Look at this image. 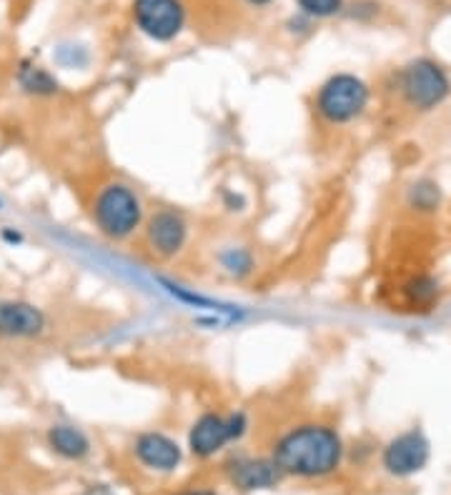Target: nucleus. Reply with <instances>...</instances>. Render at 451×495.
<instances>
[{
    "instance_id": "15",
    "label": "nucleus",
    "mask_w": 451,
    "mask_h": 495,
    "mask_svg": "<svg viewBox=\"0 0 451 495\" xmlns=\"http://www.w3.org/2000/svg\"><path fill=\"white\" fill-rule=\"evenodd\" d=\"M20 82H23L26 90L38 93V96H48V93H56L58 90V82L41 68H23Z\"/></svg>"
},
{
    "instance_id": "18",
    "label": "nucleus",
    "mask_w": 451,
    "mask_h": 495,
    "mask_svg": "<svg viewBox=\"0 0 451 495\" xmlns=\"http://www.w3.org/2000/svg\"><path fill=\"white\" fill-rule=\"evenodd\" d=\"M88 495H113L106 485H93L91 491H88Z\"/></svg>"
},
{
    "instance_id": "8",
    "label": "nucleus",
    "mask_w": 451,
    "mask_h": 495,
    "mask_svg": "<svg viewBox=\"0 0 451 495\" xmlns=\"http://www.w3.org/2000/svg\"><path fill=\"white\" fill-rule=\"evenodd\" d=\"M431 455V445L422 430H407L386 443L381 453V466L394 478H409L426 468Z\"/></svg>"
},
{
    "instance_id": "14",
    "label": "nucleus",
    "mask_w": 451,
    "mask_h": 495,
    "mask_svg": "<svg viewBox=\"0 0 451 495\" xmlns=\"http://www.w3.org/2000/svg\"><path fill=\"white\" fill-rule=\"evenodd\" d=\"M409 203L416 208V210H426V213L437 210L439 208V185L437 183H431V180H419L416 185H411Z\"/></svg>"
},
{
    "instance_id": "6",
    "label": "nucleus",
    "mask_w": 451,
    "mask_h": 495,
    "mask_svg": "<svg viewBox=\"0 0 451 495\" xmlns=\"http://www.w3.org/2000/svg\"><path fill=\"white\" fill-rule=\"evenodd\" d=\"M133 20L146 38L170 43L186 26V8L181 0H133Z\"/></svg>"
},
{
    "instance_id": "17",
    "label": "nucleus",
    "mask_w": 451,
    "mask_h": 495,
    "mask_svg": "<svg viewBox=\"0 0 451 495\" xmlns=\"http://www.w3.org/2000/svg\"><path fill=\"white\" fill-rule=\"evenodd\" d=\"M409 293L414 295V301L422 302V305H429V302L437 298V283L431 278H416L411 283Z\"/></svg>"
},
{
    "instance_id": "7",
    "label": "nucleus",
    "mask_w": 451,
    "mask_h": 495,
    "mask_svg": "<svg viewBox=\"0 0 451 495\" xmlns=\"http://www.w3.org/2000/svg\"><path fill=\"white\" fill-rule=\"evenodd\" d=\"M188 220L173 208H158L146 220V243L155 258L170 261L184 253L188 243Z\"/></svg>"
},
{
    "instance_id": "1",
    "label": "nucleus",
    "mask_w": 451,
    "mask_h": 495,
    "mask_svg": "<svg viewBox=\"0 0 451 495\" xmlns=\"http://www.w3.org/2000/svg\"><path fill=\"white\" fill-rule=\"evenodd\" d=\"M276 466L297 478L331 475L344 460V440L331 426L304 423L286 430L273 445Z\"/></svg>"
},
{
    "instance_id": "2",
    "label": "nucleus",
    "mask_w": 451,
    "mask_h": 495,
    "mask_svg": "<svg viewBox=\"0 0 451 495\" xmlns=\"http://www.w3.org/2000/svg\"><path fill=\"white\" fill-rule=\"evenodd\" d=\"M146 210L138 192L126 183H106L93 198V223L108 240H128L143 225Z\"/></svg>"
},
{
    "instance_id": "3",
    "label": "nucleus",
    "mask_w": 451,
    "mask_h": 495,
    "mask_svg": "<svg viewBox=\"0 0 451 495\" xmlns=\"http://www.w3.org/2000/svg\"><path fill=\"white\" fill-rule=\"evenodd\" d=\"M368 100H371V90L359 75L336 73L321 82L313 98V106L326 125H349L367 113Z\"/></svg>"
},
{
    "instance_id": "19",
    "label": "nucleus",
    "mask_w": 451,
    "mask_h": 495,
    "mask_svg": "<svg viewBox=\"0 0 451 495\" xmlns=\"http://www.w3.org/2000/svg\"><path fill=\"white\" fill-rule=\"evenodd\" d=\"M246 3H249V5H256V8H264L271 0H246Z\"/></svg>"
},
{
    "instance_id": "4",
    "label": "nucleus",
    "mask_w": 451,
    "mask_h": 495,
    "mask_svg": "<svg viewBox=\"0 0 451 495\" xmlns=\"http://www.w3.org/2000/svg\"><path fill=\"white\" fill-rule=\"evenodd\" d=\"M399 93L409 108L429 113L451 96V81L437 60L414 58L399 73Z\"/></svg>"
},
{
    "instance_id": "20",
    "label": "nucleus",
    "mask_w": 451,
    "mask_h": 495,
    "mask_svg": "<svg viewBox=\"0 0 451 495\" xmlns=\"http://www.w3.org/2000/svg\"><path fill=\"white\" fill-rule=\"evenodd\" d=\"M178 495H216L213 491H186V493H178Z\"/></svg>"
},
{
    "instance_id": "5",
    "label": "nucleus",
    "mask_w": 451,
    "mask_h": 495,
    "mask_svg": "<svg viewBox=\"0 0 451 495\" xmlns=\"http://www.w3.org/2000/svg\"><path fill=\"white\" fill-rule=\"evenodd\" d=\"M249 430L246 412H203L188 430V451L196 458H211L224 451L228 443L243 438Z\"/></svg>"
},
{
    "instance_id": "9",
    "label": "nucleus",
    "mask_w": 451,
    "mask_h": 495,
    "mask_svg": "<svg viewBox=\"0 0 451 495\" xmlns=\"http://www.w3.org/2000/svg\"><path fill=\"white\" fill-rule=\"evenodd\" d=\"M45 330V316L41 308L26 301H0V338L26 341L38 338Z\"/></svg>"
},
{
    "instance_id": "13",
    "label": "nucleus",
    "mask_w": 451,
    "mask_h": 495,
    "mask_svg": "<svg viewBox=\"0 0 451 495\" xmlns=\"http://www.w3.org/2000/svg\"><path fill=\"white\" fill-rule=\"evenodd\" d=\"M221 265L226 273H231L233 278H243L254 271V255L246 248H228L221 253Z\"/></svg>"
},
{
    "instance_id": "11",
    "label": "nucleus",
    "mask_w": 451,
    "mask_h": 495,
    "mask_svg": "<svg viewBox=\"0 0 451 495\" xmlns=\"http://www.w3.org/2000/svg\"><path fill=\"white\" fill-rule=\"evenodd\" d=\"M228 475L241 491H264L279 483L281 468L273 458H239L228 466Z\"/></svg>"
},
{
    "instance_id": "10",
    "label": "nucleus",
    "mask_w": 451,
    "mask_h": 495,
    "mask_svg": "<svg viewBox=\"0 0 451 495\" xmlns=\"http://www.w3.org/2000/svg\"><path fill=\"white\" fill-rule=\"evenodd\" d=\"M136 458L141 460L143 466L151 468V470H158V473H173L176 468L181 466L184 460V451L181 445L176 443L169 436L163 433H143L136 438Z\"/></svg>"
},
{
    "instance_id": "12",
    "label": "nucleus",
    "mask_w": 451,
    "mask_h": 495,
    "mask_svg": "<svg viewBox=\"0 0 451 495\" xmlns=\"http://www.w3.org/2000/svg\"><path fill=\"white\" fill-rule=\"evenodd\" d=\"M48 443L58 455L71 458V460H81L91 453V440L85 438L83 430L73 426H53L48 430Z\"/></svg>"
},
{
    "instance_id": "16",
    "label": "nucleus",
    "mask_w": 451,
    "mask_h": 495,
    "mask_svg": "<svg viewBox=\"0 0 451 495\" xmlns=\"http://www.w3.org/2000/svg\"><path fill=\"white\" fill-rule=\"evenodd\" d=\"M297 5L306 18H334L344 11V0H297Z\"/></svg>"
}]
</instances>
